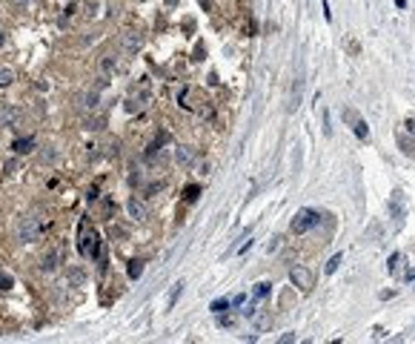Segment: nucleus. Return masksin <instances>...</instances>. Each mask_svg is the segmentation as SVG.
Segmentation results:
<instances>
[{
	"label": "nucleus",
	"instance_id": "20e7f679",
	"mask_svg": "<svg viewBox=\"0 0 415 344\" xmlns=\"http://www.w3.org/2000/svg\"><path fill=\"white\" fill-rule=\"evenodd\" d=\"M61 264H63V250H61V247H52L49 252H43V255H40V264H37V267H40V273L52 276Z\"/></svg>",
	"mask_w": 415,
	"mask_h": 344
},
{
	"label": "nucleus",
	"instance_id": "0eeeda50",
	"mask_svg": "<svg viewBox=\"0 0 415 344\" xmlns=\"http://www.w3.org/2000/svg\"><path fill=\"white\" fill-rule=\"evenodd\" d=\"M12 149H15L17 155H26V152H32V149H34V138H29V135H26V138H17V141L12 144Z\"/></svg>",
	"mask_w": 415,
	"mask_h": 344
},
{
	"label": "nucleus",
	"instance_id": "2eb2a0df",
	"mask_svg": "<svg viewBox=\"0 0 415 344\" xmlns=\"http://www.w3.org/2000/svg\"><path fill=\"white\" fill-rule=\"evenodd\" d=\"M252 315H255V313H252ZM266 327H269V315H266V313H258L255 315V330H258V333H263Z\"/></svg>",
	"mask_w": 415,
	"mask_h": 344
},
{
	"label": "nucleus",
	"instance_id": "ddd939ff",
	"mask_svg": "<svg viewBox=\"0 0 415 344\" xmlns=\"http://www.w3.org/2000/svg\"><path fill=\"white\" fill-rule=\"evenodd\" d=\"M15 81V69H9V66H0V86H9Z\"/></svg>",
	"mask_w": 415,
	"mask_h": 344
},
{
	"label": "nucleus",
	"instance_id": "1a4fd4ad",
	"mask_svg": "<svg viewBox=\"0 0 415 344\" xmlns=\"http://www.w3.org/2000/svg\"><path fill=\"white\" fill-rule=\"evenodd\" d=\"M123 49H126V52H138V49H140L138 32H126V34H123Z\"/></svg>",
	"mask_w": 415,
	"mask_h": 344
},
{
	"label": "nucleus",
	"instance_id": "f03ea898",
	"mask_svg": "<svg viewBox=\"0 0 415 344\" xmlns=\"http://www.w3.org/2000/svg\"><path fill=\"white\" fill-rule=\"evenodd\" d=\"M77 250H80L83 258H97V255L103 252L100 235H97V229H92L89 224H80V244H77Z\"/></svg>",
	"mask_w": 415,
	"mask_h": 344
},
{
	"label": "nucleus",
	"instance_id": "a878e982",
	"mask_svg": "<svg viewBox=\"0 0 415 344\" xmlns=\"http://www.w3.org/2000/svg\"><path fill=\"white\" fill-rule=\"evenodd\" d=\"M12 276H9V273H0V290H12Z\"/></svg>",
	"mask_w": 415,
	"mask_h": 344
},
{
	"label": "nucleus",
	"instance_id": "9d476101",
	"mask_svg": "<svg viewBox=\"0 0 415 344\" xmlns=\"http://www.w3.org/2000/svg\"><path fill=\"white\" fill-rule=\"evenodd\" d=\"M66 281L72 284V287H80V284L86 281V273H83L80 267H72V270H69V276H66Z\"/></svg>",
	"mask_w": 415,
	"mask_h": 344
},
{
	"label": "nucleus",
	"instance_id": "a211bd4d",
	"mask_svg": "<svg viewBox=\"0 0 415 344\" xmlns=\"http://www.w3.org/2000/svg\"><path fill=\"white\" fill-rule=\"evenodd\" d=\"M175 158H178V164H184V166H189L192 161H195V155H192L189 149H178V155Z\"/></svg>",
	"mask_w": 415,
	"mask_h": 344
},
{
	"label": "nucleus",
	"instance_id": "c756f323",
	"mask_svg": "<svg viewBox=\"0 0 415 344\" xmlns=\"http://www.w3.org/2000/svg\"><path fill=\"white\" fill-rule=\"evenodd\" d=\"M3 43H6V32H0V46H3Z\"/></svg>",
	"mask_w": 415,
	"mask_h": 344
},
{
	"label": "nucleus",
	"instance_id": "9b49d317",
	"mask_svg": "<svg viewBox=\"0 0 415 344\" xmlns=\"http://www.w3.org/2000/svg\"><path fill=\"white\" fill-rule=\"evenodd\" d=\"M126 276H129V278H132V281L143 276V261H140V258H135V261H129V267H126Z\"/></svg>",
	"mask_w": 415,
	"mask_h": 344
},
{
	"label": "nucleus",
	"instance_id": "c85d7f7f",
	"mask_svg": "<svg viewBox=\"0 0 415 344\" xmlns=\"http://www.w3.org/2000/svg\"><path fill=\"white\" fill-rule=\"evenodd\" d=\"M407 129H410V132H415V118H410V121H407Z\"/></svg>",
	"mask_w": 415,
	"mask_h": 344
},
{
	"label": "nucleus",
	"instance_id": "7ed1b4c3",
	"mask_svg": "<svg viewBox=\"0 0 415 344\" xmlns=\"http://www.w3.org/2000/svg\"><path fill=\"white\" fill-rule=\"evenodd\" d=\"M318 224H321V215L315 210H298L295 218H292V232H295V235H304V232H309V229L318 227Z\"/></svg>",
	"mask_w": 415,
	"mask_h": 344
},
{
	"label": "nucleus",
	"instance_id": "f257e3e1",
	"mask_svg": "<svg viewBox=\"0 0 415 344\" xmlns=\"http://www.w3.org/2000/svg\"><path fill=\"white\" fill-rule=\"evenodd\" d=\"M49 224L52 221L46 218V215H34V213L32 215H23V218L17 221V227H15V238L20 244H34V241H40L46 235Z\"/></svg>",
	"mask_w": 415,
	"mask_h": 344
},
{
	"label": "nucleus",
	"instance_id": "6ab92c4d",
	"mask_svg": "<svg viewBox=\"0 0 415 344\" xmlns=\"http://www.w3.org/2000/svg\"><path fill=\"white\" fill-rule=\"evenodd\" d=\"M198 195H200V187H198V184H189V187L184 189V198H186V201H198Z\"/></svg>",
	"mask_w": 415,
	"mask_h": 344
},
{
	"label": "nucleus",
	"instance_id": "cd10ccee",
	"mask_svg": "<svg viewBox=\"0 0 415 344\" xmlns=\"http://www.w3.org/2000/svg\"><path fill=\"white\" fill-rule=\"evenodd\" d=\"M281 342L289 344V342H295V336H292V333H284V336H281Z\"/></svg>",
	"mask_w": 415,
	"mask_h": 344
},
{
	"label": "nucleus",
	"instance_id": "39448f33",
	"mask_svg": "<svg viewBox=\"0 0 415 344\" xmlns=\"http://www.w3.org/2000/svg\"><path fill=\"white\" fill-rule=\"evenodd\" d=\"M289 278H292V284H295V287H301L304 293H309V290L315 287V276H312L307 267H295V270L289 273Z\"/></svg>",
	"mask_w": 415,
	"mask_h": 344
},
{
	"label": "nucleus",
	"instance_id": "393cba45",
	"mask_svg": "<svg viewBox=\"0 0 415 344\" xmlns=\"http://www.w3.org/2000/svg\"><path fill=\"white\" fill-rule=\"evenodd\" d=\"M355 135H358L361 141H364V138L369 135V129H367V124H364V121H355Z\"/></svg>",
	"mask_w": 415,
	"mask_h": 344
},
{
	"label": "nucleus",
	"instance_id": "412c9836",
	"mask_svg": "<svg viewBox=\"0 0 415 344\" xmlns=\"http://www.w3.org/2000/svg\"><path fill=\"white\" fill-rule=\"evenodd\" d=\"M218 327H224V330L235 327V315H224V313H218Z\"/></svg>",
	"mask_w": 415,
	"mask_h": 344
},
{
	"label": "nucleus",
	"instance_id": "dca6fc26",
	"mask_svg": "<svg viewBox=\"0 0 415 344\" xmlns=\"http://www.w3.org/2000/svg\"><path fill=\"white\" fill-rule=\"evenodd\" d=\"M100 69H103V72H106V75H109V72H115V69H118V61H115V58H112V55H106V58H103V61H100Z\"/></svg>",
	"mask_w": 415,
	"mask_h": 344
},
{
	"label": "nucleus",
	"instance_id": "6e6552de",
	"mask_svg": "<svg viewBox=\"0 0 415 344\" xmlns=\"http://www.w3.org/2000/svg\"><path fill=\"white\" fill-rule=\"evenodd\" d=\"M15 118H17V109H15V106H9V103H0V126L12 124Z\"/></svg>",
	"mask_w": 415,
	"mask_h": 344
},
{
	"label": "nucleus",
	"instance_id": "f3484780",
	"mask_svg": "<svg viewBox=\"0 0 415 344\" xmlns=\"http://www.w3.org/2000/svg\"><path fill=\"white\" fill-rule=\"evenodd\" d=\"M226 307H232V304H229V298H215L209 310H212V313H224Z\"/></svg>",
	"mask_w": 415,
	"mask_h": 344
},
{
	"label": "nucleus",
	"instance_id": "5701e85b",
	"mask_svg": "<svg viewBox=\"0 0 415 344\" xmlns=\"http://www.w3.org/2000/svg\"><path fill=\"white\" fill-rule=\"evenodd\" d=\"M269 287H272V284H266V281H261L255 287V301L258 298H266V295H269Z\"/></svg>",
	"mask_w": 415,
	"mask_h": 344
},
{
	"label": "nucleus",
	"instance_id": "b1692460",
	"mask_svg": "<svg viewBox=\"0 0 415 344\" xmlns=\"http://www.w3.org/2000/svg\"><path fill=\"white\" fill-rule=\"evenodd\" d=\"M398 261H401V252H392V255H389V261H386V270H389V273H395V270H398Z\"/></svg>",
	"mask_w": 415,
	"mask_h": 344
},
{
	"label": "nucleus",
	"instance_id": "aec40b11",
	"mask_svg": "<svg viewBox=\"0 0 415 344\" xmlns=\"http://www.w3.org/2000/svg\"><path fill=\"white\" fill-rule=\"evenodd\" d=\"M341 261H344V255H341V252H338V255H332V258H329V264H326V273L332 276V273L341 267Z\"/></svg>",
	"mask_w": 415,
	"mask_h": 344
},
{
	"label": "nucleus",
	"instance_id": "423d86ee",
	"mask_svg": "<svg viewBox=\"0 0 415 344\" xmlns=\"http://www.w3.org/2000/svg\"><path fill=\"white\" fill-rule=\"evenodd\" d=\"M126 213H129V218H135V221H143L146 215H149L146 204H143V201H138V198H129V201H126Z\"/></svg>",
	"mask_w": 415,
	"mask_h": 344
},
{
	"label": "nucleus",
	"instance_id": "4468645a",
	"mask_svg": "<svg viewBox=\"0 0 415 344\" xmlns=\"http://www.w3.org/2000/svg\"><path fill=\"white\" fill-rule=\"evenodd\" d=\"M398 147L404 149V155H413L415 158V141H407V138L401 135V138H398Z\"/></svg>",
	"mask_w": 415,
	"mask_h": 344
},
{
	"label": "nucleus",
	"instance_id": "4be33fe9",
	"mask_svg": "<svg viewBox=\"0 0 415 344\" xmlns=\"http://www.w3.org/2000/svg\"><path fill=\"white\" fill-rule=\"evenodd\" d=\"M112 213H115V201H109V198H106V201H103V213H100V218L109 221V218H112Z\"/></svg>",
	"mask_w": 415,
	"mask_h": 344
},
{
	"label": "nucleus",
	"instance_id": "f8f14e48",
	"mask_svg": "<svg viewBox=\"0 0 415 344\" xmlns=\"http://www.w3.org/2000/svg\"><path fill=\"white\" fill-rule=\"evenodd\" d=\"M181 293H184V281H178L175 287H172V293H169V301H166V307L172 310L175 304H178V298H181Z\"/></svg>",
	"mask_w": 415,
	"mask_h": 344
},
{
	"label": "nucleus",
	"instance_id": "bb28decb",
	"mask_svg": "<svg viewBox=\"0 0 415 344\" xmlns=\"http://www.w3.org/2000/svg\"><path fill=\"white\" fill-rule=\"evenodd\" d=\"M229 304H232V307H241V304H246V295H235Z\"/></svg>",
	"mask_w": 415,
	"mask_h": 344
}]
</instances>
